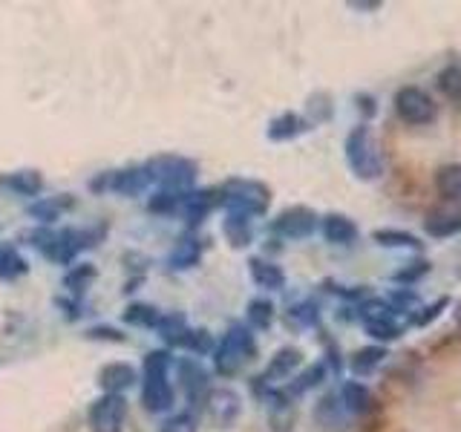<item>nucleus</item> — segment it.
Instances as JSON below:
<instances>
[{"label":"nucleus","instance_id":"nucleus-1","mask_svg":"<svg viewBox=\"0 0 461 432\" xmlns=\"http://www.w3.org/2000/svg\"><path fill=\"white\" fill-rule=\"evenodd\" d=\"M346 162H349L355 176L364 179V182L378 179L384 173L381 144H378V139H375V133L366 124L355 127L352 133L346 136Z\"/></svg>","mask_w":461,"mask_h":432},{"label":"nucleus","instance_id":"nucleus-2","mask_svg":"<svg viewBox=\"0 0 461 432\" xmlns=\"http://www.w3.org/2000/svg\"><path fill=\"white\" fill-rule=\"evenodd\" d=\"M257 352L254 346V335L245 326H230L225 331L222 343L216 346L213 352V366L220 374H225V378H230V374L242 372L245 366L251 364V357Z\"/></svg>","mask_w":461,"mask_h":432},{"label":"nucleus","instance_id":"nucleus-3","mask_svg":"<svg viewBox=\"0 0 461 432\" xmlns=\"http://www.w3.org/2000/svg\"><path fill=\"white\" fill-rule=\"evenodd\" d=\"M170 357L165 352H153L144 360V389L141 400L150 412H167L173 407V386L167 383Z\"/></svg>","mask_w":461,"mask_h":432},{"label":"nucleus","instance_id":"nucleus-4","mask_svg":"<svg viewBox=\"0 0 461 432\" xmlns=\"http://www.w3.org/2000/svg\"><path fill=\"white\" fill-rule=\"evenodd\" d=\"M220 199L228 208V213L259 216V213H266L271 194L266 184H259L254 179H230L220 191Z\"/></svg>","mask_w":461,"mask_h":432},{"label":"nucleus","instance_id":"nucleus-5","mask_svg":"<svg viewBox=\"0 0 461 432\" xmlns=\"http://www.w3.org/2000/svg\"><path fill=\"white\" fill-rule=\"evenodd\" d=\"M360 320H364L366 331L375 340H395L401 338V323H398V311L393 309V302L384 300H366L360 306Z\"/></svg>","mask_w":461,"mask_h":432},{"label":"nucleus","instance_id":"nucleus-6","mask_svg":"<svg viewBox=\"0 0 461 432\" xmlns=\"http://www.w3.org/2000/svg\"><path fill=\"white\" fill-rule=\"evenodd\" d=\"M148 173H150V179H156L158 184L167 187V194H182L185 187L194 184L196 167L187 162V158L165 156V158H156V162H150Z\"/></svg>","mask_w":461,"mask_h":432},{"label":"nucleus","instance_id":"nucleus-7","mask_svg":"<svg viewBox=\"0 0 461 432\" xmlns=\"http://www.w3.org/2000/svg\"><path fill=\"white\" fill-rule=\"evenodd\" d=\"M395 112L401 115V122L407 124H429L436 119V101L424 93L421 86H401L395 95Z\"/></svg>","mask_w":461,"mask_h":432},{"label":"nucleus","instance_id":"nucleus-8","mask_svg":"<svg viewBox=\"0 0 461 432\" xmlns=\"http://www.w3.org/2000/svg\"><path fill=\"white\" fill-rule=\"evenodd\" d=\"M127 424V400L124 395H104L90 407L93 432H122Z\"/></svg>","mask_w":461,"mask_h":432},{"label":"nucleus","instance_id":"nucleus-9","mask_svg":"<svg viewBox=\"0 0 461 432\" xmlns=\"http://www.w3.org/2000/svg\"><path fill=\"white\" fill-rule=\"evenodd\" d=\"M274 234H280L285 239H306L314 234V228H317V213L312 208H285L277 220H274Z\"/></svg>","mask_w":461,"mask_h":432},{"label":"nucleus","instance_id":"nucleus-10","mask_svg":"<svg viewBox=\"0 0 461 432\" xmlns=\"http://www.w3.org/2000/svg\"><path fill=\"white\" fill-rule=\"evenodd\" d=\"M240 410H242V403L234 389H213V392H208V415L220 427L234 424Z\"/></svg>","mask_w":461,"mask_h":432},{"label":"nucleus","instance_id":"nucleus-11","mask_svg":"<svg viewBox=\"0 0 461 432\" xmlns=\"http://www.w3.org/2000/svg\"><path fill=\"white\" fill-rule=\"evenodd\" d=\"M300 364H303V352L294 349V346H285V349H280L271 357V364H268L263 378H266V383L268 381H285V378H292L294 369H300Z\"/></svg>","mask_w":461,"mask_h":432},{"label":"nucleus","instance_id":"nucleus-12","mask_svg":"<svg viewBox=\"0 0 461 432\" xmlns=\"http://www.w3.org/2000/svg\"><path fill=\"white\" fill-rule=\"evenodd\" d=\"M98 383L107 389V395H122L136 383V372L130 364H110L98 372Z\"/></svg>","mask_w":461,"mask_h":432},{"label":"nucleus","instance_id":"nucleus-13","mask_svg":"<svg viewBox=\"0 0 461 432\" xmlns=\"http://www.w3.org/2000/svg\"><path fill=\"white\" fill-rule=\"evenodd\" d=\"M323 237L335 245H349L357 239V225L343 213H329L323 220Z\"/></svg>","mask_w":461,"mask_h":432},{"label":"nucleus","instance_id":"nucleus-14","mask_svg":"<svg viewBox=\"0 0 461 432\" xmlns=\"http://www.w3.org/2000/svg\"><path fill=\"white\" fill-rule=\"evenodd\" d=\"M317 421H321L326 429H346V415H349V410L343 407L340 395H326L321 403H317Z\"/></svg>","mask_w":461,"mask_h":432},{"label":"nucleus","instance_id":"nucleus-15","mask_svg":"<svg viewBox=\"0 0 461 432\" xmlns=\"http://www.w3.org/2000/svg\"><path fill=\"white\" fill-rule=\"evenodd\" d=\"M249 266H251V277H254V283H257L259 288H268V292H280V288L285 285V274H283V268H280V266H274V263H268V259L254 256Z\"/></svg>","mask_w":461,"mask_h":432},{"label":"nucleus","instance_id":"nucleus-16","mask_svg":"<svg viewBox=\"0 0 461 432\" xmlns=\"http://www.w3.org/2000/svg\"><path fill=\"white\" fill-rule=\"evenodd\" d=\"M303 130H309V124L303 122L297 112H283L268 124V139L271 141H288V139H297Z\"/></svg>","mask_w":461,"mask_h":432},{"label":"nucleus","instance_id":"nucleus-17","mask_svg":"<svg viewBox=\"0 0 461 432\" xmlns=\"http://www.w3.org/2000/svg\"><path fill=\"white\" fill-rule=\"evenodd\" d=\"M340 400H343V407L349 410V412H357V415H364L372 410V395H369V389L364 383H343L340 389Z\"/></svg>","mask_w":461,"mask_h":432},{"label":"nucleus","instance_id":"nucleus-18","mask_svg":"<svg viewBox=\"0 0 461 432\" xmlns=\"http://www.w3.org/2000/svg\"><path fill=\"white\" fill-rule=\"evenodd\" d=\"M228 242L234 248H245L251 242V216H242V213H228V220L222 225Z\"/></svg>","mask_w":461,"mask_h":432},{"label":"nucleus","instance_id":"nucleus-19","mask_svg":"<svg viewBox=\"0 0 461 432\" xmlns=\"http://www.w3.org/2000/svg\"><path fill=\"white\" fill-rule=\"evenodd\" d=\"M436 187H438V194L444 199L458 202V205H461V165H447V167H441L438 176H436Z\"/></svg>","mask_w":461,"mask_h":432},{"label":"nucleus","instance_id":"nucleus-20","mask_svg":"<svg viewBox=\"0 0 461 432\" xmlns=\"http://www.w3.org/2000/svg\"><path fill=\"white\" fill-rule=\"evenodd\" d=\"M179 378H182V386L187 389V395H196V392H202V389L208 386V374L196 364V360H182Z\"/></svg>","mask_w":461,"mask_h":432},{"label":"nucleus","instance_id":"nucleus-21","mask_svg":"<svg viewBox=\"0 0 461 432\" xmlns=\"http://www.w3.org/2000/svg\"><path fill=\"white\" fill-rule=\"evenodd\" d=\"M0 184L12 187V191H18L23 196H35L41 187H43V179L38 176L35 170H21V173H12V176L0 179Z\"/></svg>","mask_w":461,"mask_h":432},{"label":"nucleus","instance_id":"nucleus-22","mask_svg":"<svg viewBox=\"0 0 461 432\" xmlns=\"http://www.w3.org/2000/svg\"><path fill=\"white\" fill-rule=\"evenodd\" d=\"M427 228V234L429 237H453V234H461V216H453V213H436V216H429V220L424 222Z\"/></svg>","mask_w":461,"mask_h":432},{"label":"nucleus","instance_id":"nucleus-23","mask_svg":"<svg viewBox=\"0 0 461 432\" xmlns=\"http://www.w3.org/2000/svg\"><path fill=\"white\" fill-rule=\"evenodd\" d=\"M372 239L378 242V245H386V248H412L418 251L421 248V242H418V237L412 234H403V230H375Z\"/></svg>","mask_w":461,"mask_h":432},{"label":"nucleus","instance_id":"nucleus-24","mask_svg":"<svg viewBox=\"0 0 461 432\" xmlns=\"http://www.w3.org/2000/svg\"><path fill=\"white\" fill-rule=\"evenodd\" d=\"M26 259L14 251V248H6V245H0V280H14L21 277L26 271Z\"/></svg>","mask_w":461,"mask_h":432},{"label":"nucleus","instance_id":"nucleus-25","mask_svg":"<svg viewBox=\"0 0 461 432\" xmlns=\"http://www.w3.org/2000/svg\"><path fill=\"white\" fill-rule=\"evenodd\" d=\"M386 357V352L381 349V346H366V349H360V352H355V357H352V369L357 372V374H369V372H375L381 366V360Z\"/></svg>","mask_w":461,"mask_h":432},{"label":"nucleus","instance_id":"nucleus-26","mask_svg":"<svg viewBox=\"0 0 461 432\" xmlns=\"http://www.w3.org/2000/svg\"><path fill=\"white\" fill-rule=\"evenodd\" d=\"M199 254L202 251H199V242L196 239H182L176 245V251H173L170 263H173V268H191V266H196Z\"/></svg>","mask_w":461,"mask_h":432},{"label":"nucleus","instance_id":"nucleus-27","mask_svg":"<svg viewBox=\"0 0 461 432\" xmlns=\"http://www.w3.org/2000/svg\"><path fill=\"white\" fill-rule=\"evenodd\" d=\"M124 320L133 323V326H158V311L153 306H144V302H133L127 311H124Z\"/></svg>","mask_w":461,"mask_h":432},{"label":"nucleus","instance_id":"nucleus-28","mask_svg":"<svg viewBox=\"0 0 461 432\" xmlns=\"http://www.w3.org/2000/svg\"><path fill=\"white\" fill-rule=\"evenodd\" d=\"M249 320L257 328H268L274 323V306L268 300H251L249 302Z\"/></svg>","mask_w":461,"mask_h":432},{"label":"nucleus","instance_id":"nucleus-29","mask_svg":"<svg viewBox=\"0 0 461 432\" xmlns=\"http://www.w3.org/2000/svg\"><path fill=\"white\" fill-rule=\"evenodd\" d=\"M438 86L447 98H461V67H447L438 76Z\"/></svg>","mask_w":461,"mask_h":432},{"label":"nucleus","instance_id":"nucleus-30","mask_svg":"<svg viewBox=\"0 0 461 432\" xmlns=\"http://www.w3.org/2000/svg\"><path fill=\"white\" fill-rule=\"evenodd\" d=\"M179 346H187V349H191V352H208L211 349V335H208V331H191V328H187V335L182 338V343Z\"/></svg>","mask_w":461,"mask_h":432},{"label":"nucleus","instance_id":"nucleus-31","mask_svg":"<svg viewBox=\"0 0 461 432\" xmlns=\"http://www.w3.org/2000/svg\"><path fill=\"white\" fill-rule=\"evenodd\" d=\"M323 381V366H312V369H306L297 378V383H292V392H306V389H312V386H317Z\"/></svg>","mask_w":461,"mask_h":432},{"label":"nucleus","instance_id":"nucleus-32","mask_svg":"<svg viewBox=\"0 0 461 432\" xmlns=\"http://www.w3.org/2000/svg\"><path fill=\"white\" fill-rule=\"evenodd\" d=\"M69 208V199H55V202H43V205H35L32 213L38 216V220H55L58 213Z\"/></svg>","mask_w":461,"mask_h":432},{"label":"nucleus","instance_id":"nucleus-33","mask_svg":"<svg viewBox=\"0 0 461 432\" xmlns=\"http://www.w3.org/2000/svg\"><path fill=\"white\" fill-rule=\"evenodd\" d=\"M158 432H196V424H194L191 415H173L162 424V429H158Z\"/></svg>","mask_w":461,"mask_h":432},{"label":"nucleus","instance_id":"nucleus-34","mask_svg":"<svg viewBox=\"0 0 461 432\" xmlns=\"http://www.w3.org/2000/svg\"><path fill=\"white\" fill-rule=\"evenodd\" d=\"M288 320H294V323H314L317 320V309L314 306H297V309H292L288 311Z\"/></svg>","mask_w":461,"mask_h":432},{"label":"nucleus","instance_id":"nucleus-35","mask_svg":"<svg viewBox=\"0 0 461 432\" xmlns=\"http://www.w3.org/2000/svg\"><path fill=\"white\" fill-rule=\"evenodd\" d=\"M444 306H447V300H438V302H436V306H432V309H424V314H418V317H415V323H418V326H427L429 320H436V317H438V311H441Z\"/></svg>","mask_w":461,"mask_h":432},{"label":"nucleus","instance_id":"nucleus-36","mask_svg":"<svg viewBox=\"0 0 461 432\" xmlns=\"http://www.w3.org/2000/svg\"><path fill=\"white\" fill-rule=\"evenodd\" d=\"M456 320H458V326H461V302H458V311H456Z\"/></svg>","mask_w":461,"mask_h":432}]
</instances>
